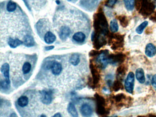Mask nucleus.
<instances>
[{"mask_svg": "<svg viewBox=\"0 0 156 117\" xmlns=\"http://www.w3.org/2000/svg\"><path fill=\"white\" fill-rule=\"evenodd\" d=\"M29 98L26 96H21L17 100V104L21 107H24L27 106L29 104Z\"/></svg>", "mask_w": 156, "mask_h": 117, "instance_id": "aec40b11", "label": "nucleus"}, {"mask_svg": "<svg viewBox=\"0 0 156 117\" xmlns=\"http://www.w3.org/2000/svg\"><path fill=\"white\" fill-rule=\"evenodd\" d=\"M152 0H143L141 8L139 13L144 17H147L152 15L156 8V5Z\"/></svg>", "mask_w": 156, "mask_h": 117, "instance_id": "7ed1b4c3", "label": "nucleus"}, {"mask_svg": "<svg viewBox=\"0 0 156 117\" xmlns=\"http://www.w3.org/2000/svg\"><path fill=\"white\" fill-rule=\"evenodd\" d=\"M126 97L125 95L123 93H120L114 96L113 98L114 101L116 102L118 106H123V104L122 102H124V101L126 99Z\"/></svg>", "mask_w": 156, "mask_h": 117, "instance_id": "4468645a", "label": "nucleus"}, {"mask_svg": "<svg viewBox=\"0 0 156 117\" xmlns=\"http://www.w3.org/2000/svg\"><path fill=\"white\" fill-rule=\"evenodd\" d=\"M135 75L134 73L130 72L127 75L125 83V87L126 91L129 93H132L134 87Z\"/></svg>", "mask_w": 156, "mask_h": 117, "instance_id": "423d86ee", "label": "nucleus"}, {"mask_svg": "<svg viewBox=\"0 0 156 117\" xmlns=\"http://www.w3.org/2000/svg\"><path fill=\"white\" fill-rule=\"evenodd\" d=\"M146 117L145 116H138V117Z\"/></svg>", "mask_w": 156, "mask_h": 117, "instance_id": "58836bf2", "label": "nucleus"}, {"mask_svg": "<svg viewBox=\"0 0 156 117\" xmlns=\"http://www.w3.org/2000/svg\"><path fill=\"white\" fill-rule=\"evenodd\" d=\"M117 117V116H114V117Z\"/></svg>", "mask_w": 156, "mask_h": 117, "instance_id": "ea45409f", "label": "nucleus"}, {"mask_svg": "<svg viewBox=\"0 0 156 117\" xmlns=\"http://www.w3.org/2000/svg\"><path fill=\"white\" fill-rule=\"evenodd\" d=\"M152 84L153 87L156 91V74L153 75L152 78Z\"/></svg>", "mask_w": 156, "mask_h": 117, "instance_id": "2f4dec72", "label": "nucleus"}, {"mask_svg": "<svg viewBox=\"0 0 156 117\" xmlns=\"http://www.w3.org/2000/svg\"><path fill=\"white\" fill-rule=\"evenodd\" d=\"M126 55L123 53H118L116 54L109 55V64L116 65L121 64L125 60Z\"/></svg>", "mask_w": 156, "mask_h": 117, "instance_id": "39448f33", "label": "nucleus"}, {"mask_svg": "<svg viewBox=\"0 0 156 117\" xmlns=\"http://www.w3.org/2000/svg\"><path fill=\"white\" fill-rule=\"evenodd\" d=\"M68 1H71V0H68Z\"/></svg>", "mask_w": 156, "mask_h": 117, "instance_id": "a19ab883", "label": "nucleus"}, {"mask_svg": "<svg viewBox=\"0 0 156 117\" xmlns=\"http://www.w3.org/2000/svg\"><path fill=\"white\" fill-rule=\"evenodd\" d=\"M117 0H108L106 3V6L107 7L111 8L113 7L114 5L116 4Z\"/></svg>", "mask_w": 156, "mask_h": 117, "instance_id": "7c9ffc66", "label": "nucleus"}, {"mask_svg": "<svg viewBox=\"0 0 156 117\" xmlns=\"http://www.w3.org/2000/svg\"><path fill=\"white\" fill-rule=\"evenodd\" d=\"M148 117H156V115L153 114H150L148 115Z\"/></svg>", "mask_w": 156, "mask_h": 117, "instance_id": "c9c22d12", "label": "nucleus"}, {"mask_svg": "<svg viewBox=\"0 0 156 117\" xmlns=\"http://www.w3.org/2000/svg\"><path fill=\"white\" fill-rule=\"evenodd\" d=\"M94 27L96 33L106 35L109 32L108 24L103 12H99L95 15Z\"/></svg>", "mask_w": 156, "mask_h": 117, "instance_id": "f257e3e1", "label": "nucleus"}, {"mask_svg": "<svg viewBox=\"0 0 156 117\" xmlns=\"http://www.w3.org/2000/svg\"><path fill=\"white\" fill-rule=\"evenodd\" d=\"M56 37L51 32H48L44 37V40L47 44H51L55 42Z\"/></svg>", "mask_w": 156, "mask_h": 117, "instance_id": "dca6fc26", "label": "nucleus"}, {"mask_svg": "<svg viewBox=\"0 0 156 117\" xmlns=\"http://www.w3.org/2000/svg\"><path fill=\"white\" fill-rule=\"evenodd\" d=\"M17 8V5L13 1H9L7 6V10L9 12H13Z\"/></svg>", "mask_w": 156, "mask_h": 117, "instance_id": "cd10ccee", "label": "nucleus"}, {"mask_svg": "<svg viewBox=\"0 0 156 117\" xmlns=\"http://www.w3.org/2000/svg\"><path fill=\"white\" fill-rule=\"evenodd\" d=\"M31 69V64L30 63L26 62L24 64L22 68V71L24 74H27L30 72Z\"/></svg>", "mask_w": 156, "mask_h": 117, "instance_id": "c85d7f7f", "label": "nucleus"}, {"mask_svg": "<svg viewBox=\"0 0 156 117\" xmlns=\"http://www.w3.org/2000/svg\"><path fill=\"white\" fill-rule=\"evenodd\" d=\"M68 110L72 117H78V113L77 110L74 104L72 103H70L68 104Z\"/></svg>", "mask_w": 156, "mask_h": 117, "instance_id": "412c9836", "label": "nucleus"}, {"mask_svg": "<svg viewBox=\"0 0 156 117\" xmlns=\"http://www.w3.org/2000/svg\"><path fill=\"white\" fill-rule=\"evenodd\" d=\"M124 35L113 33L109 36V43L113 50L117 51L124 47Z\"/></svg>", "mask_w": 156, "mask_h": 117, "instance_id": "f03ea898", "label": "nucleus"}, {"mask_svg": "<svg viewBox=\"0 0 156 117\" xmlns=\"http://www.w3.org/2000/svg\"><path fill=\"white\" fill-rule=\"evenodd\" d=\"M136 78L137 81L140 83H143L145 82L144 72L142 68H138L137 69L136 72Z\"/></svg>", "mask_w": 156, "mask_h": 117, "instance_id": "2eb2a0df", "label": "nucleus"}, {"mask_svg": "<svg viewBox=\"0 0 156 117\" xmlns=\"http://www.w3.org/2000/svg\"><path fill=\"white\" fill-rule=\"evenodd\" d=\"M54 48V46H48V47H46L45 48V50L46 51H50V50L53 49Z\"/></svg>", "mask_w": 156, "mask_h": 117, "instance_id": "473e14b6", "label": "nucleus"}, {"mask_svg": "<svg viewBox=\"0 0 156 117\" xmlns=\"http://www.w3.org/2000/svg\"><path fill=\"white\" fill-rule=\"evenodd\" d=\"M40 117H46V116H45V114H42V115H41Z\"/></svg>", "mask_w": 156, "mask_h": 117, "instance_id": "4c0bfd02", "label": "nucleus"}, {"mask_svg": "<svg viewBox=\"0 0 156 117\" xmlns=\"http://www.w3.org/2000/svg\"><path fill=\"white\" fill-rule=\"evenodd\" d=\"M80 111L81 114L84 117H90L92 116L93 110L92 107L89 104L85 103L81 105Z\"/></svg>", "mask_w": 156, "mask_h": 117, "instance_id": "6e6552de", "label": "nucleus"}, {"mask_svg": "<svg viewBox=\"0 0 156 117\" xmlns=\"http://www.w3.org/2000/svg\"><path fill=\"white\" fill-rule=\"evenodd\" d=\"M8 43L10 47L12 48H15L20 45L21 44H23V42L18 39H13L11 38L9 40Z\"/></svg>", "mask_w": 156, "mask_h": 117, "instance_id": "6ab92c4d", "label": "nucleus"}, {"mask_svg": "<svg viewBox=\"0 0 156 117\" xmlns=\"http://www.w3.org/2000/svg\"><path fill=\"white\" fill-rule=\"evenodd\" d=\"M0 87L2 89H8L10 87V83H9L5 80L4 81L1 80L0 82Z\"/></svg>", "mask_w": 156, "mask_h": 117, "instance_id": "c756f323", "label": "nucleus"}, {"mask_svg": "<svg viewBox=\"0 0 156 117\" xmlns=\"http://www.w3.org/2000/svg\"><path fill=\"white\" fill-rule=\"evenodd\" d=\"M50 68L52 69V72L55 75H58L61 73L62 68L61 64L56 61L52 63Z\"/></svg>", "mask_w": 156, "mask_h": 117, "instance_id": "9b49d317", "label": "nucleus"}, {"mask_svg": "<svg viewBox=\"0 0 156 117\" xmlns=\"http://www.w3.org/2000/svg\"><path fill=\"white\" fill-rule=\"evenodd\" d=\"M24 43L25 46L28 47H32L34 45V39H33L32 36L30 35H27L25 37Z\"/></svg>", "mask_w": 156, "mask_h": 117, "instance_id": "4be33fe9", "label": "nucleus"}, {"mask_svg": "<svg viewBox=\"0 0 156 117\" xmlns=\"http://www.w3.org/2000/svg\"><path fill=\"white\" fill-rule=\"evenodd\" d=\"M110 29L112 32L116 33L119 29V26L117 21L116 19L112 20L110 21Z\"/></svg>", "mask_w": 156, "mask_h": 117, "instance_id": "a878e982", "label": "nucleus"}, {"mask_svg": "<svg viewBox=\"0 0 156 117\" xmlns=\"http://www.w3.org/2000/svg\"><path fill=\"white\" fill-rule=\"evenodd\" d=\"M113 89L114 91H118L120 90L121 89L123 88V86L122 84V81H120L119 80L117 79L114 81L113 83Z\"/></svg>", "mask_w": 156, "mask_h": 117, "instance_id": "5701e85b", "label": "nucleus"}, {"mask_svg": "<svg viewBox=\"0 0 156 117\" xmlns=\"http://www.w3.org/2000/svg\"><path fill=\"white\" fill-rule=\"evenodd\" d=\"M117 18L120 21V24L122 27L126 28L129 24L128 19L125 15H118L117 16Z\"/></svg>", "mask_w": 156, "mask_h": 117, "instance_id": "a211bd4d", "label": "nucleus"}, {"mask_svg": "<svg viewBox=\"0 0 156 117\" xmlns=\"http://www.w3.org/2000/svg\"><path fill=\"white\" fill-rule=\"evenodd\" d=\"M52 117H61V114L60 113H57L55 114V115H54Z\"/></svg>", "mask_w": 156, "mask_h": 117, "instance_id": "72a5a7b5", "label": "nucleus"}, {"mask_svg": "<svg viewBox=\"0 0 156 117\" xmlns=\"http://www.w3.org/2000/svg\"><path fill=\"white\" fill-rule=\"evenodd\" d=\"M109 51H104L101 52L97 58L96 61L102 69H105L109 64Z\"/></svg>", "mask_w": 156, "mask_h": 117, "instance_id": "20e7f679", "label": "nucleus"}, {"mask_svg": "<svg viewBox=\"0 0 156 117\" xmlns=\"http://www.w3.org/2000/svg\"><path fill=\"white\" fill-rule=\"evenodd\" d=\"M70 62L73 66H77L80 62V57L79 55L76 54L72 55L70 59Z\"/></svg>", "mask_w": 156, "mask_h": 117, "instance_id": "393cba45", "label": "nucleus"}, {"mask_svg": "<svg viewBox=\"0 0 156 117\" xmlns=\"http://www.w3.org/2000/svg\"><path fill=\"white\" fill-rule=\"evenodd\" d=\"M127 71V67L125 64H121L117 69V79L122 81Z\"/></svg>", "mask_w": 156, "mask_h": 117, "instance_id": "1a4fd4ad", "label": "nucleus"}, {"mask_svg": "<svg viewBox=\"0 0 156 117\" xmlns=\"http://www.w3.org/2000/svg\"><path fill=\"white\" fill-rule=\"evenodd\" d=\"M148 21H143L142 24H141L139 26H138L136 28V32L137 33L139 34V35H141L143 33V31L144 30L145 28H146V27L148 26Z\"/></svg>", "mask_w": 156, "mask_h": 117, "instance_id": "bb28decb", "label": "nucleus"}, {"mask_svg": "<svg viewBox=\"0 0 156 117\" xmlns=\"http://www.w3.org/2000/svg\"><path fill=\"white\" fill-rule=\"evenodd\" d=\"M72 39L76 42H78V43H82L85 40L86 36L83 33L79 32L76 33L73 35Z\"/></svg>", "mask_w": 156, "mask_h": 117, "instance_id": "f3484780", "label": "nucleus"}, {"mask_svg": "<svg viewBox=\"0 0 156 117\" xmlns=\"http://www.w3.org/2000/svg\"><path fill=\"white\" fill-rule=\"evenodd\" d=\"M56 3L57 4H60V1H59V0H57L56 1Z\"/></svg>", "mask_w": 156, "mask_h": 117, "instance_id": "e433bc0d", "label": "nucleus"}, {"mask_svg": "<svg viewBox=\"0 0 156 117\" xmlns=\"http://www.w3.org/2000/svg\"><path fill=\"white\" fill-rule=\"evenodd\" d=\"M145 54L149 57H153L156 54V48L153 44L150 43L146 45L145 48Z\"/></svg>", "mask_w": 156, "mask_h": 117, "instance_id": "9d476101", "label": "nucleus"}, {"mask_svg": "<svg viewBox=\"0 0 156 117\" xmlns=\"http://www.w3.org/2000/svg\"><path fill=\"white\" fill-rule=\"evenodd\" d=\"M41 100L44 104H50L52 100V92L49 91L43 90L40 92Z\"/></svg>", "mask_w": 156, "mask_h": 117, "instance_id": "0eeeda50", "label": "nucleus"}, {"mask_svg": "<svg viewBox=\"0 0 156 117\" xmlns=\"http://www.w3.org/2000/svg\"><path fill=\"white\" fill-rule=\"evenodd\" d=\"M23 1L24 2L25 4V5L27 6V8H29V4H28V2H27V0H23Z\"/></svg>", "mask_w": 156, "mask_h": 117, "instance_id": "f704fd0d", "label": "nucleus"}, {"mask_svg": "<svg viewBox=\"0 0 156 117\" xmlns=\"http://www.w3.org/2000/svg\"><path fill=\"white\" fill-rule=\"evenodd\" d=\"M9 71H10V66H9L8 64H4L1 66V71L5 78L6 81L10 84V79H9Z\"/></svg>", "mask_w": 156, "mask_h": 117, "instance_id": "ddd939ff", "label": "nucleus"}, {"mask_svg": "<svg viewBox=\"0 0 156 117\" xmlns=\"http://www.w3.org/2000/svg\"><path fill=\"white\" fill-rule=\"evenodd\" d=\"M125 8L128 11H132L135 7V0H124Z\"/></svg>", "mask_w": 156, "mask_h": 117, "instance_id": "b1692460", "label": "nucleus"}, {"mask_svg": "<svg viewBox=\"0 0 156 117\" xmlns=\"http://www.w3.org/2000/svg\"><path fill=\"white\" fill-rule=\"evenodd\" d=\"M71 33V30L68 27L64 26L60 30L59 36L60 39L62 40H65L69 36Z\"/></svg>", "mask_w": 156, "mask_h": 117, "instance_id": "f8f14e48", "label": "nucleus"}]
</instances>
